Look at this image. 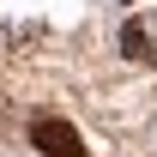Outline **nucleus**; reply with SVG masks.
Returning <instances> with one entry per match:
<instances>
[{"mask_svg":"<svg viewBox=\"0 0 157 157\" xmlns=\"http://www.w3.org/2000/svg\"><path fill=\"white\" fill-rule=\"evenodd\" d=\"M121 55L133 67H157V12H133L121 24Z\"/></svg>","mask_w":157,"mask_h":157,"instance_id":"1","label":"nucleus"},{"mask_svg":"<svg viewBox=\"0 0 157 157\" xmlns=\"http://www.w3.org/2000/svg\"><path fill=\"white\" fill-rule=\"evenodd\" d=\"M30 145H36L42 157H85V145H78V127H67V121H55V115L30 121Z\"/></svg>","mask_w":157,"mask_h":157,"instance_id":"2","label":"nucleus"}]
</instances>
